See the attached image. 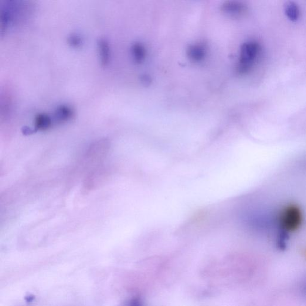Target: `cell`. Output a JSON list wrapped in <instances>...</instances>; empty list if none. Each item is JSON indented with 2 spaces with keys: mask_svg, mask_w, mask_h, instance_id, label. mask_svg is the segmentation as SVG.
Listing matches in <instances>:
<instances>
[{
  "mask_svg": "<svg viewBox=\"0 0 306 306\" xmlns=\"http://www.w3.org/2000/svg\"><path fill=\"white\" fill-rule=\"evenodd\" d=\"M302 218L301 209L297 205L290 204L285 206L278 216L281 231L288 233L296 232L301 226Z\"/></svg>",
  "mask_w": 306,
  "mask_h": 306,
  "instance_id": "obj_1",
  "label": "cell"
},
{
  "mask_svg": "<svg viewBox=\"0 0 306 306\" xmlns=\"http://www.w3.org/2000/svg\"><path fill=\"white\" fill-rule=\"evenodd\" d=\"M98 47L101 64L107 66L110 58V45L106 39H100L98 42Z\"/></svg>",
  "mask_w": 306,
  "mask_h": 306,
  "instance_id": "obj_2",
  "label": "cell"
},
{
  "mask_svg": "<svg viewBox=\"0 0 306 306\" xmlns=\"http://www.w3.org/2000/svg\"><path fill=\"white\" fill-rule=\"evenodd\" d=\"M285 13L289 19L295 22L300 18V10L295 2H287L285 4Z\"/></svg>",
  "mask_w": 306,
  "mask_h": 306,
  "instance_id": "obj_3",
  "label": "cell"
},
{
  "mask_svg": "<svg viewBox=\"0 0 306 306\" xmlns=\"http://www.w3.org/2000/svg\"><path fill=\"white\" fill-rule=\"evenodd\" d=\"M35 124L37 130L46 131L52 126V119L46 114L40 113L35 117Z\"/></svg>",
  "mask_w": 306,
  "mask_h": 306,
  "instance_id": "obj_4",
  "label": "cell"
},
{
  "mask_svg": "<svg viewBox=\"0 0 306 306\" xmlns=\"http://www.w3.org/2000/svg\"><path fill=\"white\" fill-rule=\"evenodd\" d=\"M55 115L57 120L67 121L73 118L74 111L69 106L63 105L57 108Z\"/></svg>",
  "mask_w": 306,
  "mask_h": 306,
  "instance_id": "obj_5",
  "label": "cell"
},
{
  "mask_svg": "<svg viewBox=\"0 0 306 306\" xmlns=\"http://www.w3.org/2000/svg\"><path fill=\"white\" fill-rule=\"evenodd\" d=\"M68 42L70 44L71 46H72L74 47H79L81 46V44H82V39H81V37L76 34H72L68 37Z\"/></svg>",
  "mask_w": 306,
  "mask_h": 306,
  "instance_id": "obj_6",
  "label": "cell"
},
{
  "mask_svg": "<svg viewBox=\"0 0 306 306\" xmlns=\"http://www.w3.org/2000/svg\"><path fill=\"white\" fill-rule=\"evenodd\" d=\"M128 306H145L143 302L139 298H134L132 300Z\"/></svg>",
  "mask_w": 306,
  "mask_h": 306,
  "instance_id": "obj_7",
  "label": "cell"
},
{
  "mask_svg": "<svg viewBox=\"0 0 306 306\" xmlns=\"http://www.w3.org/2000/svg\"><path fill=\"white\" fill-rule=\"evenodd\" d=\"M157 13H158V9H157V10H156V16H157ZM158 20H159V15H158ZM159 33H160V29H159ZM160 39H161V35H160ZM161 59H162V46H161Z\"/></svg>",
  "mask_w": 306,
  "mask_h": 306,
  "instance_id": "obj_8",
  "label": "cell"
},
{
  "mask_svg": "<svg viewBox=\"0 0 306 306\" xmlns=\"http://www.w3.org/2000/svg\"><path fill=\"white\" fill-rule=\"evenodd\" d=\"M304 292L305 294L306 295V284H305L304 288Z\"/></svg>",
  "mask_w": 306,
  "mask_h": 306,
  "instance_id": "obj_9",
  "label": "cell"
},
{
  "mask_svg": "<svg viewBox=\"0 0 306 306\" xmlns=\"http://www.w3.org/2000/svg\"><path fill=\"white\" fill-rule=\"evenodd\" d=\"M149 70V69H148V70H147V71H149V70ZM145 71H144V72H145ZM144 72H142V73H144Z\"/></svg>",
  "mask_w": 306,
  "mask_h": 306,
  "instance_id": "obj_10",
  "label": "cell"
}]
</instances>
